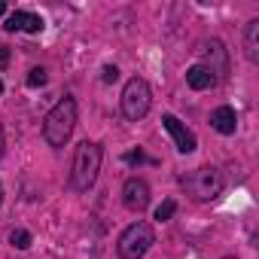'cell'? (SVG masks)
<instances>
[{"mask_svg":"<svg viewBox=\"0 0 259 259\" xmlns=\"http://www.w3.org/2000/svg\"><path fill=\"white\" fill-rule=\"evenodd\" d=\"M76 128V101L73 98H61L43 122V138L49 147H64Z\"/></svg>","mask_w":259,"mask_h":259,"instance_id":"6da1fadb","label":"cell"},{"mask_svg":"<svg viewBox=\"0 0 259 259\" xmlns=\"http://www.w3.org/2000/svg\"><path fill=\"white\" fill-rule=\"evenodd\" d=\"M98 171H101V147L92 141L79 144L73 153V165H70V189L89 192L98 180Z\"/></svg>","mask_w":259,"mask_h":259,"instance_id":"7a4b0ae2","label":"cell"},{"mask_svg":"<svg viewBox=\"0 0 259 259\" xmlns=\"http://www.w3.org/2000/svg\"><path fill=\"white\" fill-rule=\"evenodd\" d=\"M153 244H156V232H153V226L144 223V220H138V223H132V226H128V229L119 235L116 250H119L122 259H144L147 250H150Z\"/></svg>","mask_w":259,"mask_h":259,"instance_id":"3957f363","label":"cell"},{"mask_svg":"<svg viewBox=\"0 0 259 259\" xmlns=\"http://www.w3.org/2000/svg\"><path fill=\"white\" fill-rule=\"evenodd\" d=\"M150 104H153V95H150L147 79L132 76L125 82V89H122V116L138 122V119H144L150 113Z\"/></svg>","mask_w":259,"mask_h":259,"instance_id":"277c9868","label":"cell"},{"mask_svg":"<svg viewBox=\"0 0 259 259\" xmlns=\"http://www.w3.org/2000/svg\"><path fill=\"white\" fill-rule=\"evenodd\" d=\"M183 186L195 201H210L223 192V174L217 168H195L189 177H183Z\"/></svg>","mask_w":259,"mask_h":259,"instance_id":"5b68a950","label":"cell"},{"mask_svg":"<svg viewBox=\"0 0 259 259\" xmlns=\"http://www.w3.org/2000/svg\"><path fill=\"white\" fill-rule=\"evenodd\" d=\"M122 204L128 210H135V213L147 210V204H150V186L141 177H128L125 186H122Z\"/></svg>","mask_w":259,"mask_h":259,"instance_id":"8992f818","label":"cell"},{"mask_svg":"<svg viewBox=\"0 0 259 259\" xmlns=\"http://www.w3.org/2000/svg\"><path fill=\"white\" fill-rule=\"evenodd\" d=\"M162 125H165V132L174 138V144H177V150H180V153H192V150H195V135L189 132V128H186L177 116L165 113V116H162Z\"/></svg>","mask_w":259,"mask_h":259,"instance_id":"52a82bcc","label":"cell"},{"mask_svg":"<svg viewBox=\"0 0 259 259\" xmlns=\"http://www.w3.org/2000/svg\"><path fill=\"white\" fill-rule=\"evenodd\" d=\"M204 67L220 79V76H226L229 73V52H226V46L220 43V40H210V43H204Z\"/></svg>","mask_w":259,"mask_h":259,"instance_id":"ba28073f","label":"cell"},{"mask_svg":"<svg viewBox=\"0 0 259 259\" xmlns=\"http://www.w3.org/2000/svg\"><path fill=\"white\" fill-rule=\"evenodd\" d=\"M4 28H7V31H28V34H40L46 25H43V19H40V16L16 10V13L7 19V25H4Z\"/></svg>","mask_w":259,"mask_h":259,"instance_id":"9c48e42d","label":"cell"},{"mask_svg":"<svg viewBox=\"0 0 259 259\" xmlns=\"http://www.w3.org/2000/svg\"><path fill=\"white\" fill-rule=\"evenodd\" d=\"M210 125L217 128L220 135H235V128H238V116L232 107H217L210 113Z\"/></svg>","mask_w":259,"mask_h":259,"instance_id":"30bf717a","label":"cell"},{"mask_svg":"<svg viewBox=\"0 0 259 259\" xmlns=\"http://www.w3.org/2000/svg\"><path fill=\"white\" fill-rule=\"evenodd\" d=\"M186 82H189V89H195V92H204V89H210V85H217V76L204 67V64H192L189 70H186Z\"/></svg>","mask_w":259,"mask_h":259,"instance_id":"8fae6325","label":"cell"},{"mask_svg":"<svg viewBox=\"0 0 259 259\" xmlns=\"http://www.w3.org/2000/svg\"><path fill=\"white\" fill-rule=\"evenodd\" d=\"M244 55L250 61H259V19L247 22L244 28Z\"/></svg>","mask_w":259,"mask_h":259,"instance_id":"7c38bea8","label":"cell"},{"mask_svg":"<svg viewBox=\"0 0 259 259\" xmlns=\"http://www.w3.org/2000/svg\"><path fill=\"white\" fill-rule=\"evenodd\" d=\"M31 241H34V238H31V232H28V229H16V232L10 235V244H13L16 250H28V247H31Z\"/></svg>","mask_w":259,"mask_h":259,"instance_id":"4fadbf2b","label":"cell"},{"mask_svg":"<svg viewBox=\"0 0 259 259\" xmlns=\"http://www.w3.org/2000/svg\"><path fill=\"white\" fill-rule=\"evenodd\" d=\"M174 210H177V201H174V198H168V201H162V204L156 207V220H159V223H165V220H171V217H174Z\"/></svg>","mask_w":259,"mask_h":259,"instance_id":"5bb4252c","label":"cell"},{"mask_svg":"<svg viewBox=\"0 0 259 259\" xmlns=\"http://www.w3.org/2000/svg\"><path fill=\"white\" fill-rule=\"evenodd\" d=\"M46 79H49V76H46V70H43V67H34V70H28V85H31V89H37V85H46Z\"/></svg>","mask_w":259,"mask_h":259,"instance_id":"9a60e30c","label":"cell"},{"mask_svg":"<svg viewBox=\"0 0 259 259\" xmlns=\"http://www.w3.org/2000/svg\"><path fill=\"white\" fill-rule=\"evenodd\" d=\"M101 79H104V82H116V79H119V70H116V64H104V70H101Z\"/></svg>","mask_w":259,"mask_h":259,"instance_id":"2e32d148","label":"cell"},{"mask_svg":"<svg viewBox=\"0 0 259 259\" xmlns=\"http://www.w3.org/2000/svg\"><path fill=\"white\" fill-rule=\"evenodd\" d=\"M125 162H132V165H138V162H144V153H141V150H132V153L125 156Z\"/></svg>","mask_w":259,"mask_h":259,"instance_id":"e0dca14e","label":"cell"},{"mask_svg":"<svg viewBox=\"0 0 259 259\" xmlns=\"http://www.w3.org/2000/svg\"><path fill=\"white\" fill-rule=\"evenodd\" d=\"M4 147H7V141H4V125H0V156H4Z\"/></svg>","mask_w":259,"mask_h":259,"instance_id":"ac0fdd59","label":"cell"},{"mask_svg":"<svg viewBox=\"0 0 259 259\" xmlns=\"http://www.w3.org/2000/svg\"><path fill=\"white\" fill-rule=\"evenodd\" d=\"M7 58H10V49H7V46H0V61H7Z\"/></svg>","mask_w":259,"mask_h":259,"instance_id":"d6986e66","label":"cell"},{"mask_svg":"<svg viewBox=\"0 0 259 259\" xmlns=\"http://www.w3.org/2000/svg\"><path fill=\"white\" fill-rule=\"evenodd\" d=\"M7 13V4H4V0H0V16H4Z\"/></svg>","mask_w":259,"mask_h":259,"instance_id":"ffe728a7","label":"cell"},{"mask_svg":"<svg viewBox=\"0 0 259 259\" xmlns=\"http://www.w3.org/2000/svg\"><path fill=\"white\" fill-rule=\"evenodd\" d=\"M0 201H4V189H0Z\"/></svg>","mask_w":259,"mask_h":259,"instance_id":"44dd1931","label":"cell"},{"mask_svg":"<svg viewBox=\"0 0 259 259\" xmlns=\"http://www.w3.org/2000/svg\"><path fill=\"white\" fill-rule=\"evenodd\" d=\"M0 92H4V82H0Z\"/></svg>","mask_w":259,"mask_h":259,"instance_id":"7402d4cb","label":"cell"},{"mask_svg":"<svg viewBox=\"0 0 259 259\" xmlns=\"http://www.w3.org/2000/svg\"><path fill=\"white\" fill-rule=\"evenodd\" d=\"M226 259H235V256H226Z\"/></svg>","mask_w":259,"mask_h":259,"instance_id":"603a6c76","label":"cell"}]
</instances>
